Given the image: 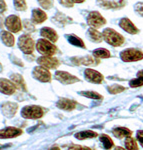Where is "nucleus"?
Here are the masks:
<instances>
[{"label": "nucleus", "instance_id": "31", "mask_svg": "<svg viewBox=\"0 0 143 150\" xmlns=\"http://www.w3.org/2000/svg\"><path fill=\"white\" fill-rule=\"evenodd\" d=\"M124 90H125L124 87L121 85H117V84H114V85H111L108 87V92L111 94H118Z\"/></svg>", "mask_w": 143, "mask_h": 150}, {"label": "nucleus", "instance_id": "39", "mask_svg": "<svg viewBox=\"0 0 143 150\" xmlns=\"http://www.w3.org/2000/svg\"><path fill=\"white\" fill-rule=\"evenodd\" d=\"M137 139L138 141H139V143L141 144V146L143 147V130H139V131H137Z\"/></svg>", "mask_w": 143, "mask_h": 150}, {"label": "nucleus", "instance_id": "33", "mask_svg": "<svg viewBox=\"0 0 143 150\" xmlns=\"http://www.w3.org/2000/svg\"><path fill=\"white\" fill-rule=\"evenodd\" d=\"M37 1L41 5V7L44 9H50L53 5L52 0H37Z\"/></svg>", "mask_w": 143, "mask_h": 150}, {"label": "nucleus", "instance_id": "38", "mask_svg": "<svg viewBox=\"0 0 143 150\" xmlns=\"http://www.w3.org/2000/svg\"><path fill=\"white\" fill-rule=\"evenodd\" d=\"M59 2L65 7H72L73 6V1H72V0H59Z\"/></svg>", "mask_w": 143, "mask_h": 150}, {"label": "nucleus", "instance_id": "2", "mask_svg": "<svg viewBox=\"0 0 143 150\" xmlns=\"http://www.w3.org/2000/svg\"><path fill=\"white\" fill-rule=\"evenodd\" d=\"M36 49L43 56H53L57 51L56 46L53 44L51 41L45 39V38H42V39H39L37 41Z\"/></svg>", "mask_w": 143, "mask_h": 150}, {"label": "nucleus", "instance_id": "16", "mask_svg": "<svg viewBox=\"0 0 143 150\" xmlns=\"http://www.w3.org/2000/svg\"><path fill=\"white\" fill-rule=\"evenodd\" d=\"M57 107L65 111H71L76 107V102L67 98H61L57 101Z\"/></svg>", "mask_w": 143, "mask_h": 150}, {"label": "nucleus", "instance_id": "1", "mask_svg": "<svg viewBox=\"0 0 143 150\" xmlns=\"http://www.w3.org/2000/svg\"><path fill=\"white\" fill-rule=\"evenodd\" d=\"M103 39L112 46H121L124 43V37L112 28H106L102 33Z\"/></svg>", "mask_w": 143, "mask_h": 150}, {"label": "nucleus", "instance_id": "20", "mask_svg": "<svg viewBox=\"0 0 143 150\" xmlns=\"http://www.w3.org/2000/svg\"><path fill=\"white\" fill-rule=\"evenodd\" d=\"M112 133L115 137H117V138H123V137H126V138H127V137L131 136L132 131L125 127H116L112 130Z\"/></svg>", "mask_w": 143, "mask_h": 150}, {"label": "nucleus", "instance_id": "32", "mask_svg": "<svg viewBox=\"0 0 143 150\" xmlns=\"http://www.w3.org/2000/svg\"><path fill=\"white\" fill-rule=\"evenodd\" d=\"M14 6L19 11H23L26 9V1L25 0H13Z\"/></svg>", "mask_w": 143, "mask_h": 150}, {"label": "nucleus", "instance_id": "11", "mask_svg": "<svg viewBox=\"0 0 143 150\" xmlns=\"http://www.w3.org/2000/svg\"><path fill=\"white\" fill-rule=\"evenodd\" d=\"M84 76H85L86 80H88L91 83L99 84L103 81V75L93 69H86L84 71Z\"/></svg>", "mask_w": 143, "mask_h": 150}, {"label": "nucleus", "instance_id": "25", "mask_svg": "<svg viewBox=\"0 0 143 150\" xmlns=\"http://www.w3.org/2000/svg\"><path fill=\"white\" fill-rule=\"evenodd\" d=\"M96 136H97V133L94 132V131H91V130L81 131V132H78L75 134V137H76L77 139H80V140L87 139V138H93V137H96Z\"/></svg>", "mask_w": 143, "mask_h": 150}, {"label": "nucleus", "instance_id": "35", "mask_svg": "<svg viewBox=\"0 0 143 150\" xmlns=\"http://www.w3.org/2000/svg\"><path fill=\"white\" fill-rule=\"evenodd\" d=\"M23 25H24V29H25L26 31H34V24H33L32 21L24 20Z\"/></svg>", "mask_w": 143, "mask_h": 150}, {"label": "nucleus", "instance_id": "26", "mask_svg": "<svg viewBox=\"0 0 143 150\" xmlns=\"http://www.w3.org/2000/svg\"><path fill=\"white\" fill-rule=\"evenodd\" d=\"M93 55L97 58H109L111 56L110 52L107 49H104V48H98L93 51Z\"/></svg>", "mask_w": 143, "mask_h": 150}, {"label": "nucleus", "instance_id": "43", "mask_svg": "<svg viewBox=\"0 0 143 150\" xmlns=\"http://www.w3.org/2000/svg\"><path fill=\"white\" fill-rule=\"evenodd\" d=\"M50 150H60V148L58 146H54V147H52V148L50 149Z\"/></svg>", "mask_w": 143, "mask_h": 150}, {"label": "nucleus", "instance_id": "18", "mask_svg": "<svg viewBox=\"0 0 143 150\" xmlns=\"http://www.w3.org/2000/svg\"><path fill=\"white\" fill-rule=\"evenodd\" d=\"M47 19V14L45 13L43 10L41 9H38L36 8L34 10L32 11V17H31V21L33 23H36V24H40Z\"/></svg>", "mask_w": 143, "mask_h": 150}, {"label": "nucleus", "instance_id": "36", "mask_svg": "<svg viewBox=\"0 0 143 150\" xmlns=\"http://www.w3.org/2000/svg\"><path fill=\"white\" fill-rule=\"evenodd\" d=\"M134 9L140 16H142V17H143V3H141V2L137 3L136 5H135Z\"/></svg>", "mask_w": 143, "mask_h": 150}, {"label": "nucleus", "instance_id": "27", "mask_svg": "<svg viewBox=\"0 0 143 150\" xmlns=\"http://www.w3.org/2000/svg\"><path fill=\"white\" fill-rule=\"evenodd\" d=\"M98 5L102 8H117L119 7V3L118 2H109V1H105V0H97Z\"/></svg>", "mask_w": 143, "mask_h": 150}, {"label": "nucleus", "instance_id": "12", "mask_svg": "<svg viewBox=\"0 0 143 150\" xmlns=\"http://www.w3.org/2000/svg\"><path fill=\"white\" fill-rule=\"evenodd\" d=\"M15 85L10 80H7L4 78H0V92L6 95H11L15 92Z\"/></svg>", "mask_w": 143, "mask_h": 150}, {"label": "nucleus", "instance_id": "14", "mask_svg": "<svg viewBox=\"0 0 143 150\" xmlns=\"http://www.w3.org/2000/svg\"><path fill=\"white\" fill-rule=\"evenodd\" d=\"M18 105L13 102H5L1 105V110L3 114L7 117H12L15 115L16 111H17Z\"/></svg>", "mask_w": 143, "mask_h": 150}, {"label": "nucleus", "instance_id": "37", "mask_svg": "<svg viewBox=\"0 0 143 150\" xmlns=\"http://www.w3.org/2000/svg\"><path fill=\"white\" fill-rule=\"evenodd\" d=\"M68 150H91V149L85 146H80V145H71Z\"/></svg>", "mask_w": 143, "mask_h": 150}, {"label": "nucleus", "instance_id": "7", "mask_svg": "<svg viewBox=\"0 0 143 150\" xmlns=\"http://www.w3.org/2000/svg\"><path fill=\"white\" fill-rule=\"evenodd\" d=\"M87 23L93 28H99L106 23V20L105 18L102 17V15L99 12L92 11L89 13L88 17H87Z\"/></svg>", "mask_w": 143, "mask_h": 150}, {"label": "nucleus", "instance_id": "15", "mask_svg": "<svg viewBox=\"0 0 143 150\" xmlns=\"http://www.w3.org/2000/svg\"><path fill=\"white\" fill-rule=\"evenodd\" d=\"M119 26L126 32L130 33V34H136L138 32V29L136 26L133 24L130 19L128 18H122L119 22Z\"/></svg>", "mask_w": 143, "mask_h": 150}, {"label": "nucleus", "instance_id": "24", "mask_svg": "<svg viewBox=\"0 0 143 150\" xmlns=\"http://www.w3.org/2000/svg\"><path fill=\"white\" fill-rule=\"evenodd\" d=\"M73 62L75 64H82V65H93L95 63V60L91 56H84L80 58H73Z\"/></svg>", "mask_w": 143, "mask_h": 150}, {"label": "nucleus", "instance_id": "10", "mask_svg": "<svg viewBox=\"0 0 143 150\" xmlns=\"http://www.w3.org/2000/svg\"><path fill=\"white\" fill-rule=\"evenodd\" d=\"M55 78L63 84H72V83H75V82L79 81V79L77 78V77H75L74 75L70 74L68 72H65V71H57L56 73H55Z\"/></svg>", "mask_w": 143, "mask_h": 150}, {"label": "nucleus", "instance_id": "30", "mask_svg": "<svg viewBox=\"0 0 143 150\" xmlns=\"http://www.w3.org/2000/svg\"><path fill=\"white\" fill-rule=\"evenodd\" d=\"M79 94L82 96H85L87 98L91 99H102V96L97 92H94V91H81Z\"/></svg>", "mask_w": 143, "mask_h": 150}, {"label": "nucleus", "instance_id": "21", "mask_svg": "<svg viewBox=\"0 0 143 150\" xmlns=\"http://www.w3.org/2000/svg\"><path fill=\"white\" fill-rule=\"evenodd\" d=\"M87 36H88L89 39L91 41H93V42H101L103 39L102 34L99 32L97 29H95L93 27H90L87 30Z\"/></svg>", "mask_w": 143, "mask_h": 150}, {"label": "nucleus", "instance_id": "44", "mask_svg": "<svg viewBox=\"0 0 143 150\" xmlns=\"http://www.w3.org/2000/svg\"><path fill=\"white\" fill-rule=\"evenodd\" d=\"M114 150H125V149H123L122 147H116Z\"/></svg>", "mask_w": 143, "mask_h": 150}, {"label": "nucleus", "instance_id": "29", "mask_svg": "<svg viewBox=\"0 0 143 150\" xmlns=\"http://www.w3.org/2000/svg\"><path fill=\"white\" fill-rule=\"evenodd\" d=\"M125 147L128 150H137L138 146L136 143V140L132 137H127L125 140Z\"/></svg>", "mask_w": 143, "mask_h": 150}, {"label": "nucleus", "instance_id": "23", "mask_svg": "<svg viewBox=\"0 0 143 150\" xmlns=\"http://www.w3.org/2000/svg\"><path fill=\"white\" fill-rule=\"evenodd\" d=\"M66 38L68 40L69 43H71L72 45L77 47H81V48H85V45H84V42L80 39L79 37H77L76 35L74 34H70V35H66Z\"/></svg>", "mask_w": 143, "mask_h": 150}, {"label": "nucleus", "instance_id": "6", "mask_svg": "<svg viewBox=\"0 0 143 150\" xmlns=\"http://www.w3.org/2000/svg\"><path fill=\"white\" fill-rule=\"evenodd\" d=\"M5 26L10 32L17 33L22 29V23L18 16L16 15H10L6 18L5 20Z\"/></svg>", "mask_w": 143, "mask_h": 150}, {"label": "nucleus", "instance_id": "4", "mask_svg": "<svg viewBox=\"0 0 143 150\" xmlns=\"http://www.w3.org/2000/svg\"><path fill=\"white\" fill-rule=\"evenodd\" d=\"M18 46L20 50L25 54H31L34 50V41L32 38L27 34H23L19 37L18 40Z\"/></svg>", "mask_w": 143, "mask_h": 150}, {"label": "nucleus", "instance_id": "41", "mask_svg": "<svg viewBox=\"0 0 143 150\" xmlns=\"http://www.w3.org/2000/svg\"><path fill=\"white\" fill-rule=\"evenodd\" d=\"M137 77H138V78L143 79V70H141V71L138 72V73H137Z\"/></svg>", "mask_w": 143, "mask_h": 150}, {"label": "nucleus", "instance_id": "42", "mask_svg": "<svg viewBox=\"0 0 143 150\" xmlns=\"http://www.w3.org/2000/svg\"><path fill=\"white\" fill-rule=\"evenodd\" d=\"M73 1V3H82V2H84L85 0H72Z\"/></svg>", "mask_w": 143, "mask_h": 150}, {"label": "nucleus", "instance_id": "3", "mask_svg": "<svg viewBox=\"0 0 143 150\" xmlns=\"http://www.w3.org/2000/svg\"><path fill=\"white\" fill-rule=\"evenodd\" d=\"M21 116L25 119H39L43 116V109L37 105H27L21 110Z\"/></svg>", "mask_w": 143, "mask_h": 150}, {"label": "nucleus", "instance_id": "5", "mask_svg": "<svg viewBox=\"0 0 143 150\" xmlns=\"http://www.w3.org/2000/svg\"><path fill=\"white\" fill-rule=\"evenodd\" d=\"M121 59L124 62H133L138 61V60L143 59V53L137 49H133V48H129L126 49L124 51L121 52L120 54Z\"/></svg>", "mask_w": 143, "mask_h": 150}, {"label": "nucleus", "instance_id": "40", "mask_svg": "<svg viewBox=\"0 0 143 150\" xmlns=\"http://www.w3.org/2000/svg\"><path fill=\"white\" fill-rule=\"evenodd\" d=\"M6 10V4L4 2V0H0V14L5 12Z\"/></svg>", "mask_w": 143, "mask_h": 150}, {"label": "nucleus", "instance_id": "28", "mask_svg": "<svg viewBox=\"0 0 143 150\" xmlns=\"http://www.w3.org/2000/svg\"><path fill=\"white\" fill-rule=\"evenodd\" d=\"M100 141H101V143H102L103 147L105 149H110L111 147L113 146L112 139H111L109 136H107V135H105V134H102L100 136Z\"/></svg>", "mask_w": 143, "mask_h": 150}, {"label": "nucleus", "instance_id": "19", "mask_svg": "<svg viewBox=\"0 0 143 150\" xmlns=\"http://www.w3.org/2000/svg\"><path fill=\"white\" fill-rule=\"evenodd\" d=\"M0 37H1L2 42L8 47L13 46L14 43H15V38H14V36L12 35V33L9 32V31H1Z\"/></svg>", "mask_w": 143, "mask_h": 150}, {"label": "nucleus", "instance_id": "8", "mask_svg": "<svg viewBox=\"0 0 143 150\" xmlns=\"http://www.w3.org/2000/svg\"><path fill=\"white\" fill-rule=\"evenodd\" d=\"M33 77L36 80H39L41 82H49L51 80V74L48 71L47 68L42 66H37L33 69Z\"/></svg>", "mask_w": 143, "mask_h": 150}, {"label": "nucleus", "instance_id": "9", "mask_svg": "<svg viewBox=\"0 0 143 150\" xmlns=\"http://www.w3.org/2000/svg\"><path fill=\"white\" fill-rule=\"evenodd\" d=\"M37 62L40 66L47 69H56L60 64L57 58L52 56H41L37 59Z\"/></svg>", "mask_w": 143, "mask_h": 150}, {"label": "nucleus", "instance_id": "22", "mask_svg": "<svg viewBox=\"0 0 143 150\" xmlns=\"http://www.w3.org/2000/svg\"><path fill=\"white\" fill-rule=\"evenodd\" d=\"M11 81L14 83L16 88H19L20 90L26 91V85L25 82H24V79L21 75L19 74H12L11 75Z\"/></svg>", "mask_w": 143, "mask_h": 150}, {"label": "nucleus", "instance_id": "17", "mask_svg": "<svg viewBox=\"0 0 143 150\" xmlns=\"http://www.w3.org/2000/svg\"><path fill=\"white\" fill-rule=\"evenodd\" d=\"M40 34L45 39L51 41V42H56L58 39V35L54 29L50 27H43L40 31Z\"/></svg>", "mask_w": 143, "mask_h": 150}, {"label": "nucleus", "instance_id": "34", "mask_svg": "<svg viewBox=\"0 0 143 150\" xmlns=\"http://www.w3.org/2000/svg\"><path fill=\"white\" fill-rule=\"evenodd\" d=\"M129 85L131 87H133V88H136V87L142 86L143 85V79L138 78V77L136 79H132V80L129 82Z\"/></svg>", "mask_w": 143, "mask_h": 150}, {"label": "nucleus", "instance_id": "13", "mask_svg": "<svg viewBox=\"0 0 143 150\" xmlns=\"http://www.w3.org/2000/svg\"><path fill=\"white\" fill-rule=\"evenodd\" d=\"M20 134H22V130L16 127H6L0 130V138L2 139L13 138V137L19 136Z\"/></svg>", "mask_w": 143, "mask_h": 150}]
</instances>
